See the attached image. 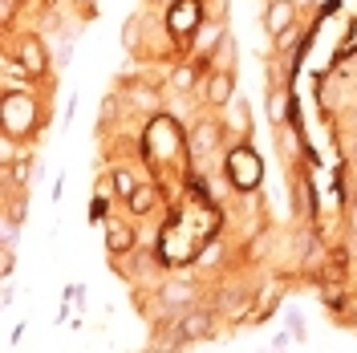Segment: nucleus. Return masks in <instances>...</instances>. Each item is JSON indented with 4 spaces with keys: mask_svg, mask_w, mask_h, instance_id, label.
I'll list each match as a JSON object with an SVG mask.
<instances>
[{
    "mask_svg": "<svg viewBox=\"0 0 357 353\" xmlns=\"http://www.w3.org/2000/svg\"><path fill=\"white\" fill-rule=\"evenodd\" d=\"M4 126L8 134H24L33 126V98H24V93H8V102H4Z\"/></svg>",
    "mask_w": 357,
    "mask_h": 353,
    "instance_id": "1",
    "label": "nucleus"
},
{
    "mask_svg": "<svg viewBox=\"0 0 357 353\" xmlns=\"http://www.w3.org/2000/svg\"><path fill=\"white\" fill-rule=\"evenodd\" d=\"M231 163V179H236V187H256L260 183V158L252 155V151H236V155L227 158Z\"/></svg>",
    "mask_w": 357,
    "mask_h": 353,
    "instance_id": "2",
    "label": "nucleus"
},
{
    "mask_svg": "<svg viewBox=\"0 0 357 353\" xmlns=\"http://www.w3.org/2000/svg\"><path fill=\"white\" fill-rule=\"evenodd\" d=\"M292 4H296V0H272V4H268L264 29L272 33V37H284V33H289V24H292Z\"/></svg>",
    "mask_w": 357,
    "mask_h": 353,
    "instance_id": "3",
    "label": "nucleus"
},
{
    "mask_svg": "<svg viewBox=\"0 0 357 353\" xmlns=\"http://www.w3.org/2000/svg\"><path fill=\"white\" fill-rule=\"evenodd\" d=\"M17 57H21V66H24V73H45V49H41V41L37 37H24L21 45H17Z\"/></svg>",
    "mask_w": 357,
    "mask_h": 353,
    "instance_id": "4",
    "label": "nucleus"
},
{
    "mask_svg": "<svg viewBox=\"0 0 357 353\" xmlns=\"http://www.w3.org/2000/svg\"><path fill=\"white\" fill-rule=\"evenodd\" d=\"M207 102H211V106H231V73H211V82H207Z\"/></svg>",
    "mask_w": 357,
    "mask_h": 353,
    "instance_id": "5",
    "label": "nucleus"
},
{
    "mask_svg": "<svg viewBox=\"0 0 357 353\" xmlns=\"http://www.w3.org/2000/svg\"><path fill=\"white\" fill-rule=\"evenodd\" d=\"M178 329H183V337H187V341H195V337H207V333H211V313H187Z\"/></svg>",
    "mask_w": 357,
    "mask_h": 353,
    "instance_id": "6",
    "label": "nucleus"
},
{
    "mask_svg": "<svg viewBox=\"0 0 357 353\" xmlns=\"http://www.w3.org/2000/svg\"><path fill=\"white\" fill-rule=\"evenodd\" d=\"M191 296H195V292H191V285H167L162 288V305H167V309H178V305H191Z\"/></svg>",
    "mask_w": 357,
    "mask_h": 353,
    "instance_id": "7",
    "label": "nucleus"
},
{
    "mask_svg": "<svg viewBox=\"0 0 357 353\" xmlns=\"http://www.w3.org/2000/svg\"><path fill=\"white\" fill-rule=\"evenodd\" d=\"M187 24H195V0H178V8L171 13V29L183 33Z\"/></svg>",
    "mask_w": 357,
    "mask_h": 353,
    "instance_id": "8",
    "label": "nucleus"
},
{
    "mask_svg": "<svg viewBox=\"0 0 357 353\" xmlns=\"http://www.w3.org/2000/svg\"><path fill=\"white\" fill-rule=\"evenodd\" d=\"M130 243H134V232H130V227L110 223V252H122V248H130Z\"/></svg>",
    "mask_w": 357,
    "mask_h": 353,
    "instance_id": "9",
    "label": "nucleus"
},
{
    "mask_svg": "<svg viewBox=\"0 0 357 353\" xmlns=\"http://www.w3.org/2000/svg\"><path fill=\"white\" fill-rule=\"evenodd\" d=\"M284 114H289V98H284V93H272V98H268V118L280 126V122H284Z\"/></svg>",
    "mask_w": 357,
    "mask_h": 353,
    "instance_id": "10",
    "label": "nucleus"
},
{
    "mask_svg": "<svg viewBox=\"0 0 357 353\" xmlns=\"http://www.w3.org/2000/svg\"><path fill=\"white\" fill-rule=\"evenodd\" d=\"M114 191H118V195H126V199L138 191V187H134V179H130V171H122V167L114 171Z\"/></svg>",
    "mask_w": 357,
    "mask_h": 353,
    "instance_id": "11",
    "label": "nucleus"
},
{
    "mask_svg": "<svg viewBox=\"0 0 357 353\" xmlns=\"http://www.w3.org/2000/svg\"><path fill=\"white\" fill-rule=\"evenodd\" d=\"M151 203H155V191H151V187H138V191L130 195L134 211H151Z\"/></svg>",
    "mask_w": 357,
    "mask_h": 353,
    "instance_id": "12",
    "label": "nucleus"
},
{
    "mask_svg": "<svg viewBox=\"0 0 357 353\" xmlns=\"http://www.w3.org/2000/svg\"><path fill=\"white\" fill-rule=\"evenodd\" d=\"M191 82H195V73H191V69H178V73H175V89H191Z\"/></svg>",
    "mask_w": 357,
    "mask_h": 353,
    "instance_id": "13",
    "label": "nucleus"
},
{
    "mask_svg": "<svg viewBox=\"0 0 357 353\" xmlns=\"http://www.w3.org/2000/svg\"><path fill=\"white\" fill-rule=\"evenodd\" d=\"M211 134H215L211 126H203V130H199V138H195V151H207V147H211Z\"/></svg>",
    "mask_w": 357,
    "mask_h": 353,
    "instance_id": "14",
    "label": "nucleus"
},
{
    "mask_svg": "<svg viewBox=\"0 0 357 353\" xmlns=\"http://www.w3.org/2000/svg\"><path fill=\"white\" fill-rule=\"evenodd\" d=\"M13 8H17V0H4V17H13Z\"/></svg>",
    "mask_w": 357,
    "mask_h": 353,
    "instance_id": "15",
    "label": "nucleus"
}]
</instances>
